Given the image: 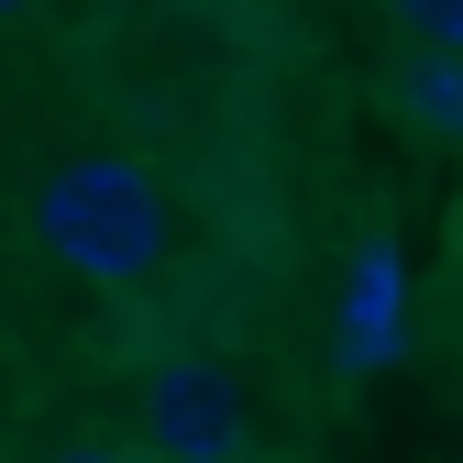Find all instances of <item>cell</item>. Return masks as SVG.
Listing matches in <instances>:
<instances>
[{
	"instance_id": "1",
	"label": "cell",
	"mask_w": 463,
	"mask_h": 463,
	"mask_svg": "<svg viewBox=\"0 0 463 463\" xmlns=\"http://www.w3.org/2000/svg\"><path fill=\"white\" fill-rule=\"evenodd\" d=\"M33 243L89 287H144L177 232H165V188L133 155H67L33 188Z\"/></svg>"
},
{
	"instance_id": "2",
	"label": "cell",
	"mask_w": 463,
	"mask_h": 463,
	"mask_svg": "<svg viewBox=\"0 0 463 463\" xmlns=\"http://www.w3.org/2000/svg\"><path fill=\"white\" fill-rule=\"evenodd\" d=\"M254 409H243V375L210 364V354H165L144 386V452L155 463H243Z\"/></svg>"
},
{
	"instance_id": "3",
	"label": "cell",
	"mask_w": 463,
	"mask_h": 463,
	"mask_svg": "<svg viewBox=\"0 0 463 463\" xmlns=\"http://www.w3.org/2000/svg\"><path fill=\"white\" fill-rule=\"evenodd\" d=\"M397 110H409L420 133L463 144V55H409V78H397Z\"/></svg>"
},
{
	"instance_id": "4",
	"label": "cell",
	"mask_w": 463,
	"mask_h": 463,
	"mask_svg": "<svg viewBox=\"0 0 463 463\" xmlns=\"http://www.w3.org/2000/svg\"><path fill=\"white\" fill-rule=\"evenodd\" d=\"M386 320H397V254H386V243H364V276H354V331H364L354 354H364V364L386 354Z\"/></svg>"
},
{
	"instance_id": "5",
	"label": "cell",
	"mask_w": 463,
	"mask_h": 463,
	"mask_svg": "<svg viewBox=\"0 0 463 463\" xmlns=\"http://www.w3.org/2000/svg\"><path fill=\"white\" fill-rule=\"evenodd\" d=\"M386 23L420 55H463V0H386Z\"/></svg>"
},
{
	"instance_id": "6",
	"label": "cell",
	"mask_w": 463,
	"mask_h": 463,
	"mask_svg": "<svg viewBox=\"0 0 463 463\" xmlns=\"http://www.w3.org/2000/svg\"><path fill=\"white\" fill-rule=\"evenodd\" d=\"M44 463H133V452H110V441H67V452H44Z\"/></svg>"
},
{
	"instance_id": "7",
	"label": "cell",
	"mask_w": 463,
	"mask_h": 463,
	"mask_svg": "<svg viewBox=\"0 0 463 463\" xmlns=\"http://www.w3.org/2000/svg\"><path fill=\"white\" fill-rule=\"evenodd\" d=\"M23 12H33V0H0V23H23Z\"/></svg>"
},
{
	"instance_id": "8",
	"label": "cell",
	"mask_w": 463,
	"mask_h": 463,
	"mask_svg": "<svg viewBox=\"0 0 463 463\" xmlns=\"http://www.w3.org/2000/svg\"><path fill=\"white\" fill-rule=\"evenodd\" d=\"M452 463H463V452H452Z\"/></svg>"
}]
</instances>
